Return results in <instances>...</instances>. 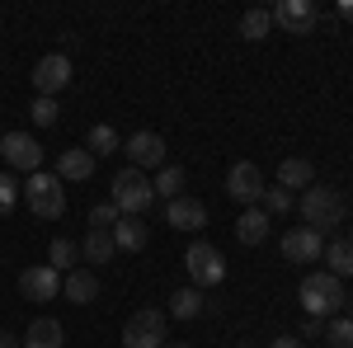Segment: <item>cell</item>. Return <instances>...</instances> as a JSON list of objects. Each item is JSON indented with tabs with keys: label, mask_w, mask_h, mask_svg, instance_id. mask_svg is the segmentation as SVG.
<instances>
[{
	"label": "cell",
	"mask_w": 353,
	"mask_h": 348,
	"mask_svg": "<svg viewBox=\"0 0 353 348\" xmlns=\"http://www.w3.org/2000/svg\"><path fill=\"white\" fill-rule=\"evenodd\" d=\"M301 306H306V316H321V320H330V316H344V283L334 278V273H306L301 278Z\"/></svg>",
	"instance_id": "1"
},
{
	"label": "cell",
	"mask_w": 353,
	"mask_h": 348,
	"mask_svg": "<svg viewBox=\"0 0 353 348\" xmlns=\"http://www.w3.org/2000/svg\"><path fill=\"white\" fill-rule=\"evenodd\" d=\"M19 198L28 203V212L43 216V221H57V216L66 212V184L57 174H48V170L28 174L24 184H19Z\"/></svg>",
	"instance_id": "2"
},
{
	"label": "cell",
	"mask_w": 353,
	"mask_h": 348,
	"mask_svg": "<svg viewBox=\"0 0 353 348\" xmlns=\"http://www.w3.org/2000/svg\"><path fill=\"white\" fill-rule=\"evenodd\" d=\"M301 221H306L311 231L325 236V231H334L339 221H349V203H344L334 188H316L311 184L306 193H301Z\"/></svg>",
	"instance_id": "3"
},
{
	"label": "cell",
	"mask_w": 353,
	"mask_h": 348,
	"mask_svg": "<svg viewBox=\"0 0 353 348\" xmlns=\"http://www.w3.org/2000/svg\"><path fill=\"white\" fill-rule=\"evenodd\" d=\"M151 198H156V188H151V179H146L141 170L128 165V170H118V174H113V198H109V203L123 216H141L146 207H151Z\"/></svg>",
	"instance_id": "4"
},
{
	"label": "cell",
	"mask_w": 353,
	"mask_h": 348,
	"mask_svg": "<svg viewBox=\"0 0 353 348\" xmlns=\"http://www.w3.org/2000/svg\"><path fill=\"white\" fill-rule=\"evenodd\" d=\"M184 268H189V283L198 287V292H203V287H217V283H226V259H221L217 245H208V240L189 245Z\"/></svg>",
	"instance_id": "5"
},
{
	"label": "cell",
	"mask_w": 353,
	"mask_h": 348,
	"mask_svg": "<svg viewBox=\"0 0 353 348\" xmlns=\"http://www.w3.org/2000/svg\"><path fill=\"white\" fill-rule=\"evenodd\" d=\"M165 320H170V316H165V311H151V306L137 311L132 320L123 325V348H165L170 344V339H165Z\"/></svg>",
	"instance_id": "6"
},
{
	"label": "cell",
	"mask_w": 353,
	"mask_h": 348,
	"mask_svg": "<svg viewBox=\"0 0 353 348\" xmlns=\"http://www.w3.org/2000/svg\"><path fill=\"white\" fill-rule=\"evenodd\" d=\"M226 193L245 203V207H259L264 203V170L254 161H236L231 165V174H226Z\"/></svg>",
	"instance_id": "7"
},
{
	"label": "cell",
	"mask_w": 353,
	"mask_h": 348,
	"mask_svg": "<svg viewBox=\"0 0 353 348\" xmlns=\"http://www.w3.org/2000/svg\"><path fill=\"white\" fill-rule=\"evenodd\" d=\"M0 156H5L10 170H24V174L43 170V146H38V136H28V132H5L0 136Z\"/></svg>",
	"instance_id": "8"
},
{
	"label": "cell",
	"mask_w": 353,
	"mask_h": 348,
	"mask_svg": "<svg viewBox=\"0 0 353 348\" xmlns=\"http://www.w3.org/2000/svg\"><path fill=\"white\" fill-rule=\"evenodd\" d=\"M66 85H71V61H66V52L38 57V66H33V90H38L43 99H57Z\"/></svg>",
	"instance_id": "9"
},
{
	"label": "cell",
	"mask_w": 353,
	"mask_h": 348,
	"mask_svg": "<svg viewBox=\"0 0 353 348\" xmlns=\"http://www.w3.org/2000/svg\"><path fill=\"white\" fill-rule=\"evenodd\" d=\"M273 28H283L292 38H306L316 28V0H278L273 5Z\"/></svg>",
	"instance_id": "10"
},
{
	"label": "cell",
	"mask_w": 353,
	"mask_h": 348,
	"mask_svg": "<svg viewBox=\"0 0 353 348\" xmlns=\"http://www.w3.org/2000/svg\"><path fill=\"white\" fill-rule=\"evenodd\" d=\"M123 151H128V161H132V170H165V136L161 132H132L128 141H123Z\"/></svg>",
	"instance_id": "11"
},
{
	"label": "cell",
	"mask_w": 353,
	"mask_h": 348,
	"mask_svg": "<svg viewBox=\"0 0 353 348\" xmlns=\"http://www.w3.org/2000/svg\"><path fill=\"white\" fill-rule=\"evenodd\" d=\"M321 254H325V236L311 231V226H292V231L283 236V259H288V264H316Z\"/></svg>",
	"instance_id": "12"
},
{
	"label": "cell",
	"mask_w": 353,
	"mask_h": 348,
	"mask_svg": "<svg viewBox=\"0 0 353 348\" xmlns=\"http://www.w3.org/2000/svg\"><path fill=\"white\" fill-rule=\"evenodd\" d=\"M19 292H24V301H52L61 292V273L52 264H33L19 273Z\"/></svg>",
	"instance_id": "13"
},
{
	"label": "cell",
	"mask_w": 353,
	"mask_h": 348,
	"mask_svg": "<svg viewBox=\"0 0 353 348\" xmlns=\"http://www.w3.org/2000/svg\"><path fill=\"white\" fill-rule=\"evenodd\" d=\"M165 221H170L174 231H203V226H208V207H203L198 198H174V203L165 207Z\"/></svg>",
	"instance_id": "14"
},
{
	"label": "cell",
	"mask_w": 353,
	"mask_h": 348,
	"mask_svg": "<svg viewBox=\"0 0 353 348\" xmlns=\"http://www.w3.org/2000/svg\"><path fill=\"white\" fill-rule=\"evenodd\" d=\"M61 296L76 301V306H90V301L99 296V278H94L90 268H71V273L61 278Z\"/></svg>",
	"instance_id": "15"
},
{
	"label": "cell",
	"mask_w": 353,
	"mask_h": 348,
	"mask_svg": "<svg viewBox=\"0 0 353 348\" xmlns=\"http://www.w3.org/2000/svg\"><path fill=\"white\" fill-rule=\"evenodd\" d=\"M90 174H94V156H90L85 146H71V151L57 156V179H61V184H66V179L81 184V179H90Z\"/></svg>",
	"instance_id": "16"
},
{
	"label": "cell",
	"mask_w": 353,
	"mask_h": 348,
	"mask_svg": "<svg viewBox=\"0 0 353 348\" xmlns=\"http://www.w3.org/2000/svg\"><path fill=\"white\" fill-rule=\"evenodd\" d=\"M316 184V165L301 161V156H288V161L278 165V188H288V193H297V188H311Z\"/></svg>",
	"instance_id": "17"
},
{
	"label": "cell",
	"mask_w": 353,
	"mask_h": 348,
	"mask_svg": "<svg viewBox=\"0 0 353 348\" xmlns=\"http://www.w3.org/2000/svg\"><path fill=\"white\" fill-rule=\"evenodd\" d=\"M264 236H269V212H264V207H245V212L236 216V240L241 245H264Z\"/></svg>",
	"instance_id": "18"
},
{
	"label": "cell",
	"mask_w": 353,
	"mask_h": 348,
	"mask_svg": "<svg viewBox=\"0 0 353 348\" xmlns=\"http://www.w3.org/2000/svg\"><path fill=\"white\" fill-rule=\"evenodd\" d=\"M24 348H61V320L33 316V325L24 329Z\"/></svg>",
	"instance_id": "19"
},
{
	"label": "cell",
	"mask_w": 353,
	"mask_h": 348,
	"mask_svg": "<svg viewBox=\"0 0 353 348\" xmlns=\"http://www.w3.org/2000/svg\"><path fill=\"white\" fill-rule=\"evenodd\" d=\"M146 236H151V231H146L141 216H118V226H113V245L128 249V254H137V249L146 245Z\"/></svg>",
	"instance_id": "20"
},
{
	"label": "cell",
	"mask_w": 353,
	"mask_h": 348,
	"mask_svg": "<svg viewBox=\"0 0 353 348\" xmlns=\"http://www.w3.org/2000/svg\"><path fill=\"white\" fill-rule=\"evenodd\" d=\"M269 33H273V10L254 5V10H245V14H241V38H245V43H264Z\"/></svg>",
	"instance_id": "21"
},
{
	"label": "cell",
	"mask_w": 353,
	"mask_h": 348,
	"mask_svg": "<svg viewBox=\"0 0 353 348\" xmlns=\"http://www.w3.org/2000/svg\"><path fill=\"white\" fill-rule=\"evenodd\" d=\"M208 311V296L198 292V287H179V292L170 296V316L174 320H193V316H203Z\"/></svg>",
	"instance_id": "22"
},
{
	"label": "cell",
	"mask_w": 353,
	"mask_h": 348,
	"mask_svg": "<svg viewBox=\"0 0 353 348\" xmlns=\"http://www.w3.org/2000/svg\"><path fill=\"white\" fill-rule=\"evenodd\" d=\"M321 259H325V273H334L339 283H344V278H353V245L349 240H330Z\"/></svg>",
	"instance_id": "23"
},
{
	"label": "cell",
	"mask_w": 353,
	"mask_h": 348,
	"mask_svg": "<svg viewBox=\"0 0 353 348\" xmlns=\"http://www.w3.org/2000/svg\"><path fill=\"white\" fill-rule=\"evenodd\" d=\"M85 151H90L94 161H99V156H113V151H123V136L113 132L109 123H94L90 136H85Z\"/></svg>",
	"instance_id": "24"
},
{
	"label": "cell",
	"mask_w": 353,
	"mask_h": 348,
	"mask_svg": "<svg viewBox=\"0 0 353 348\" xmlns=\"http://www.w3.org/2000/svg\"><path fill=\"white\" fill-rule=\"evenodd\" d=\"M113 249H118V245H113V231H90V236L81 240V254L90 259V264H109Z\"/></svg>",
	"instance_id": "25"
},
{
	"label": "cell",
	"mask_w": 353,
	"mask_h": 348,
	"mask_svg": "<svg viewBox=\"0 0 353 348\" xmlns=\"http://www.w3.org/2000/svg\"><path fill=\"white\" fill-rule=\"evenodd\" d=\"M151 188H156V198H165V203L184 198V170H179V165H165L161 174L151 179Z\"/></svg>",
	"instance_id": "26"
},
{
	"label": "cell",
	"mask_w": 353,
	"mask_h": 348,
	"mask_svg": "<svg viewBox=\"0 0 353 348\" xmlns=\"http://www.w3.org/2000/svg\"><path fill=\"white\" fill-rule=\"evenodd\" d=\"M76 259H81V249H76V240H66V236H57L52 245H48V264L66 278L71 268H76Z\"/></svg>",
	"instance_id": "27"
},
{
	"label": "cell",
	"mask_w": 353,
	"mask_h": 348,
	"mask_svg": "<svg viewBox=\"0 0 353 348\" xmlns=\"http://www.w3.org/2000/svg\"><path fill=\"white\" fill-rule=\"evenodd\" d=\"M325 344L330 348H353V320H349V316L325 320Z\"/></svg>",
	"instance_id": "28"
},
{
	"label": "cell",
	"mask_w": 353,
	"mask_h": 348,
	"mask_svg": "<svg viewBox=\"0 0 353 348\" xmlns=\"http://www.w3.org/2000/svg\"><path fill=\"white\" fill-rule=\"evenodd\" d=\"M269 216H283L297 207V193H288V188H264V203H259Z\"/></svg>",
	"instance_id": "29"
},
{
	"label": "cell",
	"mask_w": 353,
	"mask_h": 348,
	"mask_svg": "<svg viewBox=\"0 0 353 348\" xmlns=\"http://www.w3.org/2000/svg\"><path fill=\"white\" fill-rule=\"evenodd\" d=\"M28 118H33L38 127H52L57 118H61V108H57V99H43V94H38V99H33V108H28Z\"/></svg>",
	"instance_id": "30"
},
{
	"label": "cell",
	"mask_w": 353,
	"mask_h": 348,
	"mask_svg": "<svg viewBox=\"0 0 353 348\" xmlns=\"http://www.w3.org/2000/svg\"><path fill=\"white\" fill-rule=\"evenodd\" d=\"M118 207H113V203H99V207H94V212H90V231H113V226H118Z\"/></svg>",
	"instance_id": "31"
},
{
	"label": "cell",
	"mask_w": 353,
	"mask_h": 348,
	"mask_svg": "<svg viewBox=\"0 0 353 348\" xmlns=\"http://www.w3.org/2000/svg\"><path fill=\"white\" fill-rule=\"evenodd\" d=\"M14 203H19V184H14V174H0V216L14 212Z\"/></svg>",
	"instance_id": "32"
},
{
	"label": "cell",
	"mask_w": 353,
	"mask_h": 348,
	"mask_svg": "<svg viewBox=\"0 0 353 348\" xmlns=\"http://www.w3.org/2000/svg\"><path fill=\"white\" fill-rule=\"evenodd\" d=\"M306 339H325V320L321 316H306V325H301V344Z\"/></svg>",
	"instance_id": "33"
},
{
	"label": "cell",
	"mask_w": 353,
	"mask_h": 348,
	"mask_svg": "<svg viewBox=\"0 0 353 348\" xmlns=\"http://www.w3.org/2000/svg\"><path fill=\"white\" fill-rule=\"evenodd\" d=\"M269 348H301V339H297V334H278Z\"/></svg>",
	"instance_id": "34"
},
{
	"label": "cell",
	"mask_w": 353,
	"mask_h": 348,
	"mask_svg": "<svg viewBox=\"0 0 353 348\" xmlns=\"http://www.w3.org/2000/svg\"><path fill=\"white\" fill-rule=\"evenodd\" d=\"M0 348H24V339H14L10 329H0Z\"/></svg>",
	"instance_id": "35"
},
{
	"label": "cell",
	"mask_w": 353,
	"mask_h": 348,
	"mask_svg": "<svg viewBox=\"0 0 353 348\" xmlns=\"http://www.w3.org/2000/svg\"><path fill=\"white\" fill-rule=\"evenodd\" d=\"M334 14H339V19H349V24H353V0H339V10H334Z\"/></svg>",
	"instance_id": "36"
},
{
	"label": "cell",
	"mask_w": 353,
	"mask_h": 348,
	"mask_svg": "<svg viewBox=\"0 0 353 348\" xmlns=\"http://www.w3.org/2000/svg\"><path fill=\"white\" fill-rule=\"evenodd\" d=\"M344 316H349V320H353V296H344Z\"/></svg>",
	"instance_id": "37"
},
{
	"label": "cell",
	"mask_w": 353,
	"mask_h": 348,
	"mask_svg": "<svg viewBox=\"0 0 353 348\" xmlns=\"http://www.w3.org/2000/svg\"><path fill=\"white\" fill-rule=\"evenodd\" d=\"M165 348H189V344H165Z\"/></svg>",
	"instance_id": "38"
},
{
	"label": "cell",
	"mask_w": 353,
	"mask_h": 348,
	"mask_svg": "<svg viewBox=\"0 0 353 348\" xmlns=\"http://www.w3.org/2000/svg\"><path fill=\"white\" fill-rule=\"evenodd\" d=\"M344 240H349V245H353V231H349V236H344Z\"/></svg>",
	"instance_id": "39"
},
{
	"label": "cell",
	"mask_w": 353,
	"mask_h": 348,
	"mask_svg": "<svg viewBox=\"0 0 353 348\" xmlns=\"http://www.w3.org/2000/svg\"><path fill=\"white\" fill-rule=\"evenodd\" d=\"M236 348H250V344H236Z\"/></svg>",
	"instance_id": "40"
}]
</instances>
